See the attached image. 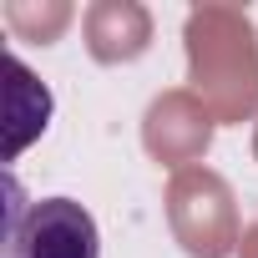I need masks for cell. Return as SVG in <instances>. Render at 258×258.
Returning <instances> with one entry per match:
<instances>
[{"mask_svg":"<svg viewBox=\"0 0 258 258\" xmlns=\"http://www.w3.org/2000/svg\"><path fill=\"white\" fill-rule=\"evenodd\" d=\"M11 142H6V157H16L36 132H46V121H51V91L26 71L21 56H11Z\"/></svg>","mask_w":258,"mask_h":258,"instance_id":"2","label":"cell"},{"mask_svg":"<svg viewBox=\"0 0 258 258\" xmlns=\"http://www.w3.org/2000/svg\"><path fill=\"white\" fill-rule=\"evenodd\" d=\"M6 233H0V258H101L96 218L76 198H41L26 203L16 177L6 182Z\"/></svg>","mask_w":258,"mask_h":258,"instance_id":"1","label":"cell"}]
</instances>
